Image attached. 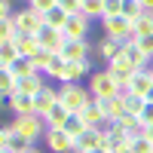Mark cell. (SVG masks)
I'll return each mask as SVG.
<instances>
[{
  "label": "cell",
  "mask_w": 153,
  "mask_h": 153,
  "mask_svg": "<svg viewBox=\"0 0 153 153\" xmlns=\"http://www.w3.org/2000/svg\"><path fill=\"white\" fill-rule=\"evenodd\" d=\"M92 101H95L92 92L86 86H80V83H61V89H58V104L68 113H83Z\"/></svg>",
  "instance_id": "6da1fadb"
},
{
  "label": "cell",
  "mask_w": 153,
  "mask_h": 153,
  "mask_svg": "<svg viewBox=\"0 0 153 153\" xmlns=\"http://www.w3.org/2000/svg\"><path fill=\"white\" fill-rule=\"evenodd\" d=\"M101 31H104V37H110V40H117V43L135 40V25H132V19H126V16H107V19H101Z\"/></svg>",
  "instance_id": "7a4b0ae2"
},
{
  "label": "cell",
  "mask_w": 153,
  "mask_h": 153,
  "mask_svg": "<svg viewBox=\"0 0 153 153\" xmlns=\"http://www.w3.org/2000/svg\"><path fill=\"white\" fill-rule=\"evenodd\" d=\"M12 132H19L25 138H31V141H37V138H46V123L43 117H37V113H25V117H16L9 123Z\"/></svg>",
  "instance_id": "3957f363"
},
{
  "label": "cell",
  "mask_w": 153,
  "mask_h": 153,
  "mask_svg": "<svg viewBox=\"0 0 153 153\" xmlns=\"http://www.w3.org/2000/svg\"><path fill=\"white\" fill-rule=\"evenodd\" d=\"M89 92H92V98H113V95H123V89L117 86V80L107 74V71H95L92 76H89Z\"/></svg>",
  "instance_id": "277c9868"
},
{
  "label": "cell",
  "mask_w": 153,
  "mask_h": 153,
  "mask_svg": "<svg viewBox=\"0 0 153 153\" xmlns=\"http://www.w3.org/2000/svg\"><path fill=\"white\" fill-rule=\"evenodd\" d=\"M12 22H16V31L19 34H37V31L43 28V12L25 6V9H19L16 16H12Z\"/></svg>",
  "instance_id": "5b68a950"
},
{
  "label": "cell",
  "mask_w": 153,
  "mask_h": 153,
  "mask_svg": "<svg viewBox=\"0 0 153 153\" xmlns=\"http://www.w3.org/2000/svg\"><path fill=\"white\" fill-rule=\"evenodd\" d=\"M132 141L123 135V129L117 123H104L101 126V147H104L107 153H113V150H123V147H129Z\"/></svg>",
  "instance_id": "8992f818"
},
{
  "label": "cell",
  "mask_w": 153,
  "mask_h": 153,
  "mask_svg": "<svg viewBox=\"0 0 153 153\" xmlns=\"http://www.w3.org/2000/svg\"><path fill=\"white\" fill-rule=\"evenodd\" d=\"M37 40H40V49H46V52L58 55L61 46H65V31L58 28H49V25H43L40 31H37Z\"/></svg>",
  "instance_id": "52a82bcc"
},
{
  "label": "cell",
  "mask_w": 153,
  "mask_h": 153,
  "mask_svg": "<svg viewBox=\"0 0 153 153\" xmlns=\"http://www.w3.org/2000/svg\"><path fill=\"white\" fill-rule=\"evenodd\" d=\"M101 117H104V123H120L126 117V104H123V95H113V98H98L95 101Z\"/></svg>",
  "instance_id": "ba28073f"
},
{
  "label": "cell",
  "mask_w": 153,
  "mask_h": 153,
  "mask_svg": "<svg viewBox=\"0 0 153 153\" xmlns=\"http://www.w3.org/2000/svg\"><path fill=\"white\" fill-rule=\"evenodd\" d=\"M89 28H92V19H86L83 12H74V16H68L65 25V40H86Z\"/></svg>",
  "instance_id": "9c48e42d"
},
{
  "label": "cell",
  "mask_w": 153,
  "mask_h": 153,
  "mask_svg": "<svg viewBox=\"0 0 153 153\" xmlns=\"http://www.w3.org/2000/svg\"><path fill=\"white\" fill-rule=\"evenodd\" d=\"M46 147L49 153H74V138L65 129H46Z\"/></svg>",
  "instance_id": "30bf717a"
},
{
  "label": "cell",
  "mask_w": 153,
  "mask_h": 153,
  "mask_svg": "<svg viewBox=\"0 0 153 153\" xmlns=\"http://www.w3.org/2000/svg\"><path fill=\"white\" fill-rule=\"evenodd\" d=\"M65 61H89V55H92V46H89L86 40H65V46H61L58 52Z\"/></svg>",
  "instance_id": "8fae6325"
},
{
  "label": "cell",
  "mask_w": 153,
  "mask_h": 153,
  "mask_svg": "<svg viewBox=\"0 0 153 153\" xmlns=\"http://www.w3.org/2000/svg\"><path fill=\"white\" fill-rule=\"evenodd\" d=\"M120 58L123 61H129V65L135 68V71H147V55L141 52V46H138L135 40H129V43H123V49H120Z\"/></svg>",
  "instance_id": "7c38bea8"
},
{
  "label": "cell",
  "mask_w": 153,
  "mask_h": 153,
  "mask_svg": "<svg viewBox=\"0 0 153 153\" xmlns=\"http://www.w3.org/2000/svg\"><path fill=\"white\" fill-rule=\"evenodd\" d=\"M107 74L113 76V80H117V86H120L123 92H126V89H129V80L135 76V68L129 65V61L117 58V61H110V65H107Z\"/></svg>",
  "instance_id": "4fadbf2b"
},
{
  "label": "cell",
  "mask_w": 153,
  "mask_h": 153,
  "mask_svg": "<svg viewBox=\"0 0 153 153\" xmlns=\"http://www.w3.org/2000/svg\"><path fill=\"white\" fill-rule=\"evenodd\" d=\"M55 104H58V92H55L52 86H43L40 92L34 95V110H37V117H46Z\"/></svg>",
  "instance_id": "5bb4252c"
},
{
  "label": "cell",
  "mask_w": 153,
  "mask_h": 153,
  "mask_svg": "<svg viewBox=\"0 0 153 153\" xmlns=\"http://www.w3.org/2000/svg\"><path fill=\"white\" fill-rule=\"evenodd\" d=\"M95 147H101V129H86L83 135L74 138V153H89Z\"/></svg>",
  "instance_id": "9a60e30c"
},
{
  "label": "cell",
  "mask_w": 153,
  "mask_h": 153,
  "mask_svg": "<svg viewBox=\"0 0 153 153\" xmlns=\"http://www.w3.org/2000/svg\"><path fill=\"white\" fill-rule=\"evenodd\" d=\"M150 86H153V74H150V68H147V71H135V76L129 80V89H126V92L144 98V95L150 92Z\"/></svg>",
  "instance_id": "2e32d148"
},
{
  "label": "cell",
  "mask_w": 153,
  "mask_h": 153,
  "mask_svg": "<svg viewBox=\"0 0 153 153\" xmlns=\"http://www.w3.org/2000/svg\"><path fill=\"white\" fill-rule=\"evenodd\" d=\"M117 126L123 129V135L129 138V141H135V138H144V123H141V117H132V113H126V117H123Z\"/></svg>",
  "instance_id": "e0dca14e"
},
{
  "label": "cell",
  "mask_w": 153,
  "mask_h": 153,
  "mask_svg": "<svg viewBox=\"0 0 153 153\" xmlns=\"http://www.w3.org/2000/svg\"><path fill=\"white\" fill-rule=\"evenodd\" d=\"M9 110L16 113V117H25V113H37L34 110V95H28V92H16L9 98Z\"/></svg>",
  "instance_id": "ac0fdd59"
},
{
  "label": "cell",
  "mask_w": 153,
  "mask_h": 153,
  "mask_svg": "<svg viewBox=\"0 0 153 153\" xmlns=\"http://www.w3.org/2000/svg\"><path fill=\"white\" fill-rule=\"evenodd\" d=\"M16 46L25 58H31L34 52H40V40H37V34H16Z\"/></svg>",
  "instance_id": "d6986e66"
},
{
  "label": "cell",
  "mask_w": 153,
  "mask_h": 153,
  "mask_svg": "<svg viewBox=\"0 0 153 153\" xmlns=\"http://www.w3.org/2000/svg\"><path fill=\"white\" fill-rule=\"evenodd\" d=\"M120 49H123V43H117V40H110V37H104V40L98 43V55H101V61H117L120 58Z\"/></svg>",
  "instance_id": "ffe728a7"
},
{
  "label": "cell",
  "mask_w": 153,
  "mask_h": 153,
  "mask_svg": "<svg viewBox=\"0 0 153 153\" xmlns=\"http://www.w3.org/2000/svg\"><path fill=\"white\" fill-rule=\"evenodd\" d=\"M68 117H71V113L61 107V104H55V107H52V110H49L46 117H43V123H46V129H65Z\"/></svg>",
  "instance_id": "44dd1931"
},
{
  "label": "cell",
  "mask_w": 153,
  "mask_h": 153,
  "mask_svg": "<svg viewBox=\"0 0 153 153\" xmlns=\"http://www.w3.org/2000/svg\"><path fill=\"white\" fill-rule=\"evenodd\" d=\"M16 92H19V80L12 76L9 68H0V95H3V98H12Z\"/></svg>",
  "instance_id": "7402d4cb"
},
{
  "label": "cell",
  "mask_w": 153,
  "mask_h": 153,
  "mask_svg": "<svg viewBox=\"0 0 153 153\" xmlns=\"http://www.w3.org/2000/svg\"><path fill=\"white\" fill-rule=\"evenodd\" d=\"M123 104H126V113H132V117H141L144 107H147V98L132 95V92H123Z\"/></svg>",
  "instance_id": "603a6c76"
},
{
  "label": "cell",
  "mask_w": 153,
  "mask_h": 153,
  "mask_svg": "<svg viewBox=\"0 0 153 153\" xmlns=\"http://www.w3.org/2000/svg\"><path fill=\"white\" fill-rule=\"evenodd\" d=\"M16 58H22L16 40H3V43H0V68H9Z\"/></svg>",
  "instance_id": "cb8c5ba5"
},
{
  "label": "cell",
  "mask_w": 153,
  "mask_h": 153,
  "mask_svg": "<svg viewBox=\"0 0 153 153\" xmlns=\"http://www.w3.org/2000/svg\"><path fill=\"white\" fill-rule=\"evenodd\" d=\"M80 117H83V123H86V129H101V126H104V117H101V110H98L95 101L80 113Z\"/></svg>",
  "instance_id": "d4e9b609"
},
{
  "label": "cell",
  "mask_w": 153,
  "mask_h": 153,
  "mask_svg": "<svg viewBox=\"0 0 153 153\" xmlns=\"http://www.w3.org/2000/svg\"><path fill=\"white\" fill-rule=\"evenodd\" d=\"M9 71H12V76H16V80H22V76H31V74H37L34 61H31V58H25V55L12 61V65H9Z\"/></svg>",
  "instance_id": "484cf974"
},
{
  "label": "cell",
  "mask_w": 153,
  "mask_h": 153,
  "mask_svg": "<svg viewBox=\"0 0 153 153\" xmlns=\"http://www.w3.org/2000/svg\"><path fill=\"white\" fill-rule=\"evenodd\" d=\"M6 150H12V153H28V150H34V141L9 129V147H6Z\"/></svg>",
  "instance_id": "4316f807"
},
{
  "label": "cell",
  "mask_w": 153,
  "mask_h": 153,
  "mask_svg": "<svg viewBox=\"0 0 153 153\" xmlns=\"http://www.w3.org/2000/svg\"><path fill=\"white\" fill-rule=\"evenodd\" d=\"M80 12L86 19H104V0H80Z\"/></svg>",
  "instance_id": "83f0119b"
},
{
  "label": "cell",
  "mask_w": 153,
  "mask_h": 153,
  "mask_svg": "<svg viewBox=\"0 0 153 153\" xmlns=\"http://www.w3.org/2000/svg\"><path fill=\"white\" fill-rule=\"evenodd\" d=\"M43 25H49V28H58V31H65V25H68V12L55 6V9H49L46 16H43Z\"/></svg>",
  "instance_id": "f1b7e54d"
},
{
  "label": "cell",
  "mask_w": 153,
  "mask_h": 153,
  "mask_svg": "<svg viewBox=\"0 0 153 153\" xmlns=\"http://www.w3.org/2000/svg\"><path fill=\"white\" fill-rule=\"evenodd\" d=\"M40 89H43V76H40V74H31V76H22V80H19V92L37 95Z\"/></svg>",
  "instance_id": "f546056e"
},
{
  "label": "cell",
  "mask_w": 153,
  "mask_h": 153,
  "mask_svg": "<svg viewBox=\"0 0 153 153\" xmlns=\"http://www.w3.org/2000/svg\"><path fill=\"white\" fill-rule=\"evenodd\" d=\"M132 25H135V37H153V12H144Z\"/></svg>",
  "instance_id": "4dcf8cb0"
},
{
  "label": "cell",
  "mask_w": 153,
  "mask_h": 153,
  "mask_svg": "<svg viewBox=\"0 0 153 153\" xmlns=\"http://www.w3.org/2000/svg\"><path fill=\"white\" fill-rule=\"evenodd\" d=\"M65 71H68V61L61 58V55H52V58H49L46 76H52V80H58V83H61V76H65Z\"/></svg>",
  "instance_id": "1f68e13d"
},
{
  "label": "cell",
  "mask_w": 153,
  "mask_h": 153,
  "mask_svg": "<svg viewBox=\"0 0 153 153\" xmlns=\"http://www.w3.org/2000/svg\"><path fill=\"white\" fill-rule=\"evenodd\" d=\"M144 12H147V9L141 6V0H123V12H120V16H126V19L135 22V19H141Z\"/></svg>",
  "instance_id": "d6a6232c"
},
{
  "label": "cell",
  "mask_w": 153,
  "mask_h": 153,
  "mask_svg": "<svg viewBox=\"0 0 153 153\" xmlns=\"http://www.w3.org/2000/svg\"><path fill=\"white\" fill-rule=\"evenodd\" d=\"M65 132H68L71 138H76V135H83V132H86V123H83V117H80V113H71V117H68Z\"/></svg>",
  "instance_id": "836d02e7"
},
{
  "label": "cell",
  "mask_w": 153,
  "mask_h": 153,
  "mask_svg": "<svg viewBox=\"0 0 153 153\" xmlns=\"http://www.w3.org/2000/svg\"><path fill=\"white\" fill-rule=\"evenodd\" d=\"M49 58H52V52H46V49H40V52H34V55H31V61H34L37 74H46V68H49Z\"/></svg>",
  "instance_id": "e575fe53"
},
{
  "label": "cell",
  "mask_w": 153,
  "mask_h": 153,
  "mask_svg": "<svg viewBox=\"0 0 153 153\" xmlns=\"http://www.w3.org/2000/svg\"><path fill=\"white\" fill-rule=\"evenodd\" d=\"M16 22H12V19H0V43H3V40H16Z\"/></svg>",
  "instance_id": "d590c367"
},
{
  "label": "cell",
  "mask_w": 153,
  "mask_h": 153,
  "mask_svg": "<svg viewBox=\"0 0 153 153\" xmlns=\"http://www.w3.org/2000/svg\"><path fill=\"white\" fill-rule=\"evenodd\" d=\"M28 6H31V9H37V12H43V16H46L49 9H55V6H58V0H28Z\"/></svg>",
  "instance_id": "8d00e7d4"
},
{
  "label": "cell",
  "mask_w": 153,
  "mask_h": 153,
  "mask_svg": "<svg viewBox=\"0 0 153 153\" xmlns=\"http://www.w3.org/2000/svg\"><path fill=\"white\" fill-rule=\"evenodd\" d=\"M135 43L141 46V52H144V55L153 61V37H135Z\"/></svg>",
  "instance_id": "74e56055"
},
{
  "label": "cell",
  "mask_w": 153,
  "mask_h": 153,
  "mask_svg": "<svg viewBox=\"0 0 153 153\" xmlns=\"http://www.w3.org/2000/svg\"><path fill=\"white\" fill-rule=\"evenodd\" d=\"M123 12V0H104V19L107 16H120Z\"/></svg>",
  "instance_id": "f35d334b"
},
{
  "label": "cell",
  "mask_w": 153,
  "mask_h": 153,
  "mask_svg": "<svg viewBox=\"0 0 153 153\" xmlns=\"http://www.w3.org/2000/svg\"><path fill=\"white\" fill-rule=\"evenodd\" d=\"M132 150H135V153H153V144L147 141V138H135V141H132Z\"/></svg>",
  "instance_id": "ab89813d"
},
{
  "label": "cell",
  "mask_w": 153,
  "mask_h": 153,
  "mask_svg": "<svg viewBox=\"0 0 153 153\" xmlns=\"http://www.w3.org/2000/svg\"><path fill=\"white\" fill-rule=\"evenodd\" d=\"M16 16V6H12V0H0V19H12Z\"/></svg>",
  "instance_id": "60d3db41"
},
{
  "label": "cell",
  "mask_w": 153,
  "mask_h": 153,
  "mask_svg": "<svg viewBox=\"0 0 153 153\" xmlns=\"http://www.w3.org/2000/svg\"><path fill=\"white\" fill-rule=\"evenodd\" d=\"M58 6L68 12V16H74V12H80V0H58Z\"/></svg>",
  "instance_id": "b9f144b4"
},
{
  "label": "cell",
  "mask_w": 153,
  "mask_h": 153,
  "mask_svg": "<svg viewBox=\"0 0 153 153\" xmlns=\"http://www.w3.org/2000/svg\"><path fill=\"white\" fill-rule=\"evenodd\" d=\"M9 147V126H0V150Z\"/></svg>",
  "instance_id": "7bdbcfd3"
},
{
  "label": "cell",
  "mask_w": 153,
  "mask_h": 153,
  "mask_svg": "<svg viewBox=\"0 0 153 153\" xmlns=\"http://www.w3.org/2000/svg\"><path fill=\"white\" fill-rule=\"evenodd\" d=\"M141 123H144V129L153 123V104H147V107H144V113H141Z\"/></svg>",
  "instance_id": "ee69618b"
},
{
  "label": "cell",
  "mask_w": 153,
  "mask_h": 153,
  "mask_svg": "<svg viewBox=\"0 0 153 153\" xmlns=\"http://www.w3.org/2000/svg\"><path fill=\"white\" fill-rule=\"evenodd\" d=\"M144 138H147V141L153 144V123H150V126H147V129H144Z\"/></svg>",
  "instance_id": "f6af8a7d"
},
{
  "label": "cell",
  "mask_w": 153,
  "mask_h": 153,
  "mask_svg": "<svg viewBox=\"0 0 153 153\" xmlns=\"http://www.w3.org/2000/svg\"><path fill=\"white\" fill-rule=\"evenodd\" d=\"M141 6H144L147 12H153V0H141Z\"/></svg>",
  "instance_id": "bcb514c9"
},
{
  "label": "cell",
  "mask_w": 153,
  "mask_h": 153,
  "mask_svg": "<svg viewBox=\"0 0 153 153\" xmlns=\"http://www.w3.org/2000/svg\"><path fill=\"white\" fill-rule=\"evenodd\" d=\"M144 98H147V104H153V86H150V92H147Z\"/></svg>",
  "instance_id": "7dc6e473"
},
{
  "label": "cell",
  "mask_w": 153,
  "mask_h": 153,
  "mask_svg": "<svg viewBox=\"0 0 153 153\" xmlns=\"http://www.w3.org/2000/svg\"><path fill=\"white\" fill-rule=\"evenodd\" d=\"M89 153H107V150L104 147H95V150H89Z\"/></svg>",
  "instance_id": "c3c4849f"
},
{
  "label": "cell",
  "mask_w": 153,
  "mask_h": 153,
  "mask_svg": "<svg viewBox=\"0 0 153 153\" xmlns=\"http://www.w3.org/2000/svg\"><path fill=\"white\" fill-rule=\"evenodd\" d=\"M28 153H40V150H37V147H34V150H28Z\"/></svg>",
  "instance_id": "681fc988"
},
{
  "label": "cell",
  "mask_w": 153,
  "mask_h": 153,
  "mask_svg": "<svg viewBox=\"0 0 153 153\" xmlns=\"http://www.w3.org/2000/svg\"><path fill=\"white\" fill-rule=\"evenodd\" d=\"M150 74H153V68H150Z\"/></svg>",
  "instance_id": "f907efd6"
}]
</instances>
